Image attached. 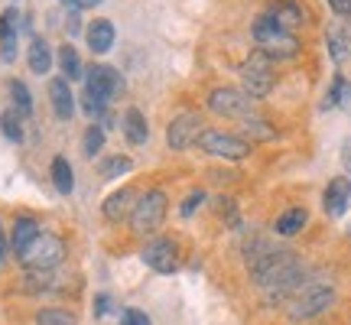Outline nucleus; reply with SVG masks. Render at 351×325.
Masks as SVG:
<instances>
[{
    "instance_id": "obj_34",
    "label": "nucleus",
    "mask_w": 351,
    "mask_h": 325,
    "mask_svg": "<svg viewBox=\"0 0 351 325\" xmlns=\"http://www.w3.org/2000/svg\"><path fill=\"white\" fill-rule=\"evenodd\" d=\"M111 313V296L108 293H98L95 296V315H108Z\"/></svg>"
},
{
    "instance_id": "obj_35",
    "label": "nucleus",
    "mask_w": 351,
    "mask_h": 325,
    "mask_svg": "<svg viewBox=\"0 0 351 325\" xmlns=\"http://www.w3.org/2000/svg\"><path fill=\"white\" fill-rule=\"evenodd\" d=\"M82 16H78V10H72L69 13V20H65V29H69V36H75L78 29H82V23H78Z\"/></svg>"
},
{
    "instance_id": "obj_11",
    "label": "nucleus",
    "mask_w": 351,
    "mask_h": 325,
    "mask_svg": "<svg viewBox=\"0 0 351 325\" xmlns=\"http://www.w3.org/2000/svg\"><path fill=\"white\" fill-rule=\"evenodd\" d=\"M140 257L156 274H176L179 270V244L173 238H153Z\"/></svg>"
},
{
    "instance_id": "obj_2",
    "label": "nucleus",
    "mask_w": 351,
    "mask_h": 325,
    "mask_svg": "<svg viewBox=\"0 0 351 325\" xmlns=\"http://www.w3.org/2000/svg\"><path fill=\"white\" fill-rule=\"evenodd\" d=\"M254 39H257V52H263L270 62L274 59H293L300 52V39L287 33V29H280L267 13L254 23Z\"/></svg>"
},
{
    "instance_id": "obj_12",
    "label": "nucleus",
    "mask_w": 351,
    "mask_h": 325,
    "mask_svg": "<svg viewBox=\"0 0 351 325\" xmlns=\"http://www.w3.org/2000/svg\"><path fill=\"white\" fill-rule=\"evenodd\" d=\"M302 280H306V267L296 261L293 267H289V270H283V274L276 276L270 287L261 289V293H263V302H267V306H276V302L293 300V296H296V289L302 287Z\"/></svg>"
},
{
    "instance_id": "obj_1",
    "label": "nucleus",
    "mask_w": 351,
    "mask_h": 325,
    "mask_svg": "<svg viewBox=\"0 0 351 325\" xmlns=\"http://www.w3.org/2000/svg\"><path fill=\"white\" fill-rule=\"evenodd\" d=\"M335 306V289L328 283H302L296 289V296L289 300L287 315L293 322H306V319H315V315L328 313Z\"/></svg>"
},
{
    "instance_id": "obj_7",
    "label": "nucleus",
    "mask_w": 351,
    "mask_h": 325,
    "mask_svg": "<svg viewBox=\"0 0 351 325\" xmlns=\"http://www.w3.org/2000/svg\"><path fill=\"white\" fill-rule=\"evenodd\" d=\"M300 261L296 257V250H289V248H270L263 257H257V261L251 263V283L257 289L263 287H270L276 276L283 274V270H289L293 263Z\"/></svg>"
},
{
    "instance_id": "obj_20",
    "label": "nucleus",
    "mask_w": 351,
    "mask_h": 325,
    "mask_svg": "<svg viewBox=\"0 0 351 325\" xmlns=\"http://www.w3.org/2000/svg\"><path fill=\"white\" fill-rule=\"evenodd\" d=\"M26 62L36 75H46L52 69V52H49V43L43 36H33L29 39V52H26Z\"/></svg>"
},
{
    "instance_id": "obj_17",
    "label": "nucleus",
    "mask_w": 351,
    "mask_h": 325,
    "mask_svg": "<svg viewBox=\"0 0 351 325\" xmlns=\"http://www.w3.org/2000/svg\"><path fill=\"white\" fill-rule=\"evenodd\" d=\"M121 127H124V137L130 147H143L150 140V124H147V117H143L140 108H127Z\"/></svg>"
},
{
    "instance_id": "obj_41",
    "label": "nucleus",
    "mask_w": 351,
    "mask_h": 325,
    "mask_svg": "<svg viewBox=\"0 0 351 325\" xmlns=\"http://www.w3.org/2000/svg\"><path fill=\"white\" fill-rule=\"evenodd\" d=\"M345 16H348V20H351V0H348V10H345Z\"/></svg>"
},
{
    "instance_id": "obj_29",
    "label": "nucleus",
    "mask_w": 351,
    "mask_h": 325,
    "mask_svg": "<svg viewBox=\"0 0 351 325\" xmlns=\"http://www.w3.org/2000/svg\"><path fill=\"white\" fill-rule=\"evenodd\" d=\"M36 325H78V319L69 309L49 306V309H39L36 313Z\"/></svg>"
},
{
    "instance_id": "obj_18",
    "label": "nucleus",
    "mask_w": 351,
    "mask_h": 325,
    "mask_svg": "<svg viewBox=\"0 0 351 325\" xmlns=\"http://www.w3.org/2000/svg\"><path fill=\"white\" fill-rule=\"evenodd\" d=\"M49 98H52V111L59 121H69L72 114H75V95H72V88L65 78H52L49 82Z\"/></svg>"
},
{
    "instance_id": "obj_14",
    "label": "nucleus",
    "mask_w": 351,
    "mask_h": 325,
    "mask_svg": "<svg viewBox=\"0 0 351 325\" xmlns=\"http://www.w3.org/2000/svg\"><path fill=\"white\" fill-rule=\"evenodd\" d=\"M267 16H270L280 29L293 33L296 26L306 23V7H302L300 0H274V3H270V10H267Z\"/></svg>"
},
{
    "instance_id": "obj_4",
    "label": "nucleus",
    "mask_w": 351,
    "mask_h": 325,
    "mask_svg": "<svg viewBox=\"0 0 351 325\" xmlns=\"http://www.w3.org/2000/svg\"><path fill=\"white\" fill-rule=\"evenodd\" d=\"M274 82L276 78H274V69H270V59L254 49L251 59L241 65V91L251 101H261L274 91Z\"/></svg>"
},
{
    "instance_id": "obj_6",
    "label": "nucleus",
    "mask_w": 351,
    "mask_h": 325,
    "mask_svg": "<svg viewBox=\"0 0 351 325\" xmlns=\"http://www.w3.org/2000/svg\"><path fill=\"white\" fill-rule=\"evenodd\" d=\"M195 147H199L202 153H208V156H221V160H234V162L251 156V143H247V140L238 137V134L215 130V127L202 130L199 140H195Z\"/></svg>"
},
{
    "instance_id": "obj_15",
    "label": "nucleus",
    "mask_w": 351,
    "mask_h": 325,
    "mask_svg": "<svg viewBox=\"0 0 351 325\" xmlns=\"http://www.w3.org/2000/svg\"><path fill=\"white\" fill-rule=\"evenodd\" d=\"M134 205H137V192H134V189H117V192H111V195L104 199L101 212H104V218H108L111 225H121V221H127V218L134 215Z\"/></svg>"
},
{
    "instance_id": "obj_8",
    "label": "nucleus",
    "mask_w": 351,
    "mask_h": 325,
    "mask_svg": "<svg viewBox=\"0 0 351 325\" xmlns=\"http://www.w3.org/2000/svg\"><path fill=\"white\" fill-rule=\"evenodd\" d=\"M121 91H124V78H121V72H114L111 65H91L85 72V95H91V98L98 101V104H104V108H108V101H114Z\"/></svg>"
},
{
    "instance_id": "obj_24",
    "label": "nucleus",
    "mask_w": 351,
    "mask_h": 325,
    "mask_svg": "<svg viewBox=\"0 0 351 325\" xmlns=\"http://www.w3.org/2000/svg\"><path fill=\"white\" fill-rule=\"evenodd\" d=\"M59 72H62L65 82L85 78V69H82V59H78L75 46H62V49H59Z\"/></svg>"
},
{
    "instance_id": "obj_21",
    "label": "nucleus",
    "mask_w": 351,
    "mask_h": 325,
    "mask_svg": "<svg viewBox=\"0 0 351 325\" xmlns=\"http://www.w3.org/2000/svg\"><path fill=\"white\" fill-rule=\"evenodd\" d=\"M306 221H309V212H306V208H287V212L276 218L274 231L280 238H293V234H300L302 228H306Z\"/></svg>"
},
{
    "instance_id": "obj_26",
    "label": "nucleus",
    "mask_w": 351,
    "mask_h": 325,
    "mask_svg": "<svg viewBox=\"0 0 351 325\" xmlns=\"http://www.w3.org/2000/svg\"><path fill=\"white\" fill-rule=\"evenodd\" d=\"M326 43H328V52H332V59H335L339 65L351 59V39H348V33H341V29H328Z\"/></svg>"
},
{
    "instance_id": "obj_38",
    "label": "nucleus",
    "mask_w": 351,
    "mask_h": 325,
    "mask_svg": "<svg viewBox=\"0 0 351 325\" xmlns=\"http://www.w3.org/2000/svg\"><path fill=\"white\" fill-rule=\"evenodd\" d=\"M328 7L339 13V16H345V10H348V0H328Z\"/></svg>"
},
{
    "instance_id": "obj_36",
    "label": "nucleus",
    "mask_w": 351,
    "mask_h": 325,
    "mask_svg": "<svg viewBox=\"0 0 351 325\" xmlns=\"http://www.w3.org/2000/svg\"><path fill=\"white\" fill-rule=\"evenodd\" d=\"M7 250H10V244H7V231L0 228V267H3V261H7Z\"/></svg>"
},
{
    "instance_id": "obj_33",
    "label": "nucleus",
    "mask_w": 351,
    "mask_h": 325,
    "mask_svg": "<svg viewBox=\"0 0 351 325\" xmlns=\"http://www.w3.org/2000/svg\"><path fill=\"white\" fill-rule=\"evenodd\" d=\"M121 325H150V315L140 313V309H124V315H121Z\"/></svg>"
},
{
    "instance_id": "obj_13",
    "label": "nucleus",
    "mask_w": 351,
    "mask_h": 325,
    "mask_svg": "<svg viewBox=\"0 0 351 325\" xmlns=\"http://www.w3.org/2000/svg\"><path fill=\"white\" fill-rule=\"evenodd\" d=\"M348 205H351L348 176H335V179L326 186V192H322V208H326L328 218H341V215L348 212Z\"/></svg>"
},
{
    "instance_id": "obj_32",
    "label": "nucleus",
    "mask_w": 351,
    "mask_h": 325,
    "mask_svg": "<svg viewBox=\"0 0 351 325\" xmlns=\"http://www.w3.org/2000/svg\"><path fill=\"white\" fill-rule=\"evenodd\" d=\"M202 202H205V192H202V189H195V192H189L186 202H182V208H179V212H182V218H189V215H195V208H199Z\"/></svg>"
},
{
    "instance_id": "obj_27",
    "label": "nucleus",
    "mask_w": 351,
    "mask_h": 325,
    "mask_svg": "<svg viewBox=\"0 0 351 325\" xmlns=\"http://www.w3.org/2000/svg\"><path fill=\"white\" fill-rule=\"evenodd\" d=\"M348 104H351V85L345 82V75H335L326 95V108H348Z\"/></svg>"
},
{
    "instance_id": "obj_5",
    "label": "nucleus",
    "mask_w": 351,
    "mask_h": 325,
    "mask_svg": "<svg viewBox=\"0 0 351 325\" xmlns=\"http://www.w3.org/2000/svg\"><path fill=\"white\" fill-rule=\"evenodd\" d=\"M62 261H65V241L59 234H49V231H39V238L20 257L26 270H56Z\"/></svg>"
},
{
    "instance_id": "obj_16",
    "label": "nucleus",
    "mask_w": 351,
    "mask_h": 325,
    "mask_svg": "<svg viewBox=\"0 0 351 325\" xmlns=\"http://www.w3.org/2000/svg\"><path fill=\"white\" fill-rule=\"evenodd\" d=\"M39 238V225L36 218H29V215H23V218H16L13 221V231H10V250L16 254V261L26 254V248L33 244V241Z\"/></svg>"
},
{
    "instance_id": "obj_31",
    "label": "nucleus",
    "mask_w": 351,
    "mask_h": 325,
    "mask_svg": "<svg viewBox=\"0 0 351 325\" xmlns=\"http://www.w3.org/2000/svg\"><path fill=\"white\" fill-rule=\"evenodd\" d=\"M130 169H134V160H130V156H121V153L101 162V176H104V179H121V176H127Z\"/></svg>"
},
{
    "instance_id": "obj_9",
    "label": "nucleus",
    "mask_w": 351,
    "mask_h": 325,
    "mask_svg": "<svg viewBox=\"0 0 351 325\" xmlns=\"http://www.w3.org/2000/svg\"><path fill=\"white\" fill-rule=\"evenodd\" d=\"M208 111L218 114V117H251L254 114V101L241 91V88H215L212 95H208Z\"/></svg>"
},
{
    "instance_id": "obj_28",
    "label": "nucleus",
    "mask_w": 351,
    "mask_h": 325,
    "mask_svg": "<svg viewBox=\"0 0 351 325\" xmlns=\"http://www.w3.org/2000/svg\"><path fill=\"white\" fill-rule=\"evenodd\" d=\"M0 130L10 143H23V117L16 111H3L0 114Z\"/></svg>"
},
{
    "instance_id": "obj_23",
    "label": "nucleus",
    "mask_w": 351,
    "mask_h": 325,
    "mask_svg": "<svg viewBox=\"0 0 351 325\" xmlns=\"http://www.w3.org/2000/svg\"><path fill=\"white\" fill-rule=\"evenodd\" d=\"M241 130H244V137H247V143H267V140H274L276 137V127H270L263 117H244L241 121Z\"/></svg>"
},
{
    "instance_id": "obj_19",
    "label": "nucleus",
    "mask_w": 351,
    "mask_h": 325,
    "mask_svg": "<svg viewBox=\"0 0 351 325\" xmlns=\"http://www.w3.org/2000/svg\"><path fill=\"white\" fill-rule=\"evenodd\" d=\"M114 36H117V33H114L111 20H95V23L88 26V46H91V52H98V56L111 52Z\"/></svg>"
},
{
    "instance_id": "obj_3",
    "label": "nucleus",
    "mask_w": 351,
    "mask_h": 325,
    "mask_svg": "<svg viewBox=\"0 0 351 325\" xmlns=\"http://www.w3.org/2000/svg\"><path fill=\"white\" fill-rule=\"evenodd\" d=\"M166 221V192L163 189H147L143 195H137V205H134V215H130V228L134 234L147 238V234H156Z\"/></svg>"
},
{
    "instance_id": "obj_39",
    "label": "nucleus",
    "mask_w": 351,
    "mask_h": 325,
    "mask_svg": "<svg viewBox=\"0 0 351 325\" xmlns=\"http://www.w3.org/2000/svg\"><path fill=\"white\" fill-rule=\"evenodd\" d=\"M101 0H78V10H88V7H98Z\"/></svg>"
},
{
    "instance_id": "obj_22",
    "label": "nucleus",
    "mask_w": 351,
    "mask_h": 325,
    "mask_svg": "<svg viewBox=\"0 0 351 325\" xmlns=\"http://www.w3.org/2000/svg\"><path fill=\"white\" fill-rule=\"evenodd\" d=\"M52 173V186L59 189V195H72V189H75V176H72V162L65 160V156H56L49 166Z\"/></svg>"
},
{
    "instance_id": "obj_25",
    "label": "nucleus",
    "mask_w": 351,
    "mask_h": 325,
    "mask_svg": "<svg viewBox=\"0 0 351 325\" xmlns=\"http://www.w3.org/2000/svg\"><path fill=\"white\" fill-rule=\"evenodd\" d=\"M10 98H13V111L20 114V117H33V95H29V88L20 82V78H13L10 82Z\"/></svg>"
},
{
    "instance_id": "obj_30",
    "label": "nucleus",
    "mask_w": 351,
    "mask_h": 325,
    "mask_svg": "<svg viewBox=\"0 0 351 325\" xmlns=\"http://www.w3.org/2000/svg\"><path fill=\"white\" fill-rule=\"evenodd\" d=\"M101 150H104V130H101V124H91L85 130V137H82V153L88 160H95Z\"/></svg>"
},
{
    "instance_id": "obj_37",
    "label": "nucleus",
    "mask_w": 351,
    "mask_h": 325,
    "mask_svg": "<svg viewBox=\"0 0 351 325\" xmlns=\"http://www.w3.org/2000/svg\"><path fill=\"white\" fill-rule=\"evenodd\" d=\"M341 162H345V169L351 173V140H345V147H341Z\"/></svg>"
},
{
    "instance_id": "obj_10",
    "label": "nucleus",
    "mask_w": 351,
    "mask_h": 325,
    "mask_svg": "<svg viewBox=\"0 0 351 325\" xmlns=\"http://www.w3.org/2000/svg\"><path fill=\"white\" fill-rule=\"evenodd\" d=\"M202 134V117L195 111H182L173 117V124L166 127V143H169V150L182 153L189 150Z\"/></svg>"
},
{
    "instance_id": "obj_40",
    "label": "nucleus",
    "mask_w": 351,
    "mask_h": 325,
    "mask_svg": "<svg viewBox=\"0 0 351 325\" xmlns=\"http://www.w3.org/2000/svg\"><path fill=\"white\" fill-rule=\"evenodd\" d=\"M62 3H69V7H75L78 10V0H62Z\"/></svg>"
}]
</instances>
